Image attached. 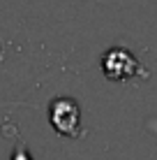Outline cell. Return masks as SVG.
Returning a JSON list of instances; mask_svg holds the SVG:
<instances>
[{"mask_svg":"<svg viewBox=\"0 0 157 160\" xmlns=\"http://www.w3.org/2000/svg\"><path fill=\"white\" fill-rule=\"evenodd\" d=\"M48 121L53 130L65 137H79L81 135V109L74 98H53L48 104Z\"/></svg>","mask_w":157,"mask_h":160,"instance_id":"6da1fadb","label":"cell"},{"mask_svg":"<svg viewBox=\"0 0 157 160\" xmlns=\"http://www.w3.org/2000/svg\"><path fill=\"white\" fill-rule=\"evenodd\" d=\"M102 70H104L106 79L111 81H129L136 74L145 77V70H141L139 60L122 47H111L102 56Z\"/></svg>","mask_w":157,"mask_h":160,"instance_id":"7a4b0ae2","label":"cell"},{"mask_svg":"<svg viewBox=\"0 0 157 160\" xmlns=\"http://www.w3.org/2000/svg\"><path fill=\"white\" fill-rule=\"evenodd\" d=\"M12 160H32V158H30V153H28V146H25V142H23V139H16V146H14Z\"/></svg>","mask_w":157,"mask_h":160,"instance_id":"3957f363","label":"cell"}]
</instances>
